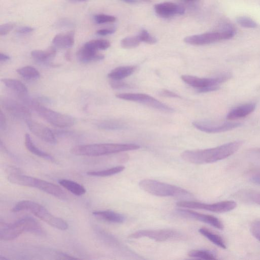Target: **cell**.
Wrapping results in <instances>:
<instances>
[{
	"instance_id": "23",
	"label": "cell",
	"mask_w": 260,
	"mask_h": 260,
	"mask_svg": "<svg viewBox=\"0 0 260 260\" xmlns=\"http://www.w3.org/2000/svg\"><path fill=\"white\" fill-rule=\"evenodd\" d=\"M56 55V49L50 47L45 50H35L31 52V57L37 62L47 63L52 60Z\"/></svg>"
},
{
	"instance_id": "12",
	"label": "cell",
	"mask_w": 260,
	"mask_h": 260,
	"mask_svg": "<svg viewBox=\"0 0 260 260\" xmlns=\"http://www.w3.org/2000/svg\"><path fill=\"white\" fill-rule=\"evenodd\" d=\"M181 234L174 230H143L135 232L129 236L132 239L148 238L156 241L161 242L170 240L180 239L182 237Z\"/></svg>"
},
{
	"instance_id": "51",
	"label": "cell",
	"mask_w": 260,
	"mask_h": 260,
	"mask_svg": "<svg viewBox=\"0 0 260 260\" xmlns=\"http://www.w3.org/2000/svg\"><path fill=\"white\" fill-rule=\"evenodd\" d=\"M185 1H186V2H192V1H197V0H184Z\"/></svg>"
},
{
	"instance_id": "48",
	"label": "cell",
	"mask_w": 260,
	"mask_h": 260,
	"mask_svg": "<svg viewBox=\"0 0 260 260\" xmlns=\"http://www.w3.org/2000/svg\"><path fill=\"white\" fill-rule=\"evenodd\" d=\"M121 1H123L125 3H128V4H135L137 3L138 2L140 1H148V0H120Z\"/></svg>"
},
{
	"instance_id": "45",
	"label": "cell",
	"mask_w": 260,
	"mask_h": 260,
	"mask_svg": "<svg viewBox=\"0 0 260 260\" xmlns=\"http://www.w3.org/2000/svg\"><path fill=\"white\" fill-rule=\"evenodd\" d=\"M6 119L2 110L0 111V128L2 130L5 129L6 127Z\"/></svg>"
},
{
	"instance_id": "4",
	"label": "cell",
	"mask_w": 260,
	"mask_h": 260,
	"mask_svg": "<svg viewBox=\"0 0 260 260\" xmlns=\"http://www.w3.org/2000/svg\"><path fill=\"white\" fill-rule=\"evenodd\" d=\"M23 211L31 212L48 224L58 230L64 231L68 228V224L65 220L53 215L44 207L35 202L21 201L18 202L12 209V211L14 212Z\"/></svg>"
},
{
	"instance_id": "24",
	"label": "cell",
	"mask_w": 260,
	"mask_h": 260,
	"mask_svg": "<svg viewBox=\"0 0 260 260\" xmlns=\"http://www.w3.org/2000/svg\"><path fill=\"white\" fill-rule=\"evenodd\" d=\"M136 70V67L134 66L119 67L112 70L108 77L111 80H121L133 74Z\"/></svg>"
},
{
	"instance_id": "16",
	"label": "cell",
	"mask_w": 260,
	"mask_h": 260,
	"mask_svg": "<svg viewBox=\"0 0 260 260\" xmlns=\"http://www.w3.org/2000/svg\"><path fill=\"white\" fill-rule=\"evenodd\" d=\"M29 129L42 141L50 144H55L56 140L52 131L48 127L31 119L26 121Z\"/></svg>"
},
{
	"instance_id": "47",
	"label": "cell",
	"mask_w": 260,
	"mask_h": 260,
	"mask_svg": "<svg viewBox=\"0 0 260 260\" xmlns=\"http://www.w3.org/2000/svg\"><path fill=\"white\" fill-rule=\"evenodd\" d=\"M10 59V57L8 55L3 53H0V61L1 62L7 61L8 60H9Z\"/></svg>"
},
{
	"instance_id": "17",
	"label": "cell",
	"mask_w": 260,
	"mask_h": 260,
	"mask_svg": "<svg viewBox=\"0 0 260 260\" xmlns=\"http://www.w3.org/2000/svg\"><path fill=\"white\" fill-rule=\"evenodd\" d=\"M155 12L160 16L168 18L175 15H182L184 13V8L179 5L171 3L164 2L154 6Z\"/></svg>"
},
{
	"instance_id": "50",
	"label": "cell",
	"mask_w": 260,
	"mask_h": 260,
	"mask_svg": "<svg viewBox=\"0 0 260 260\" xmlns=\"http://www.w3.org/2000/svg\"><path fill=\"white\" fill-rule=\"evenodd\" d=\"M255 151L257 152V153H260V148H257L255 150Z\"/></svg>"
},
{
	"instance_id": "2",
	"label": "cell",
	"mask_w": 260,
	"mask_h": 260,
	"mask_svg": "<svg viewBox=\"0 0 260 260\" xmlns=\"http://www.w3.org/2000/svg\"><path fill=\"white\" fill-rule=\"evenodd\" d=\"M23 232L39 236L45 234L43 228L37 220L31 217H24L11 223H1L0 239L4 241L14 240Z\"/></svg>"
},
{
	"instance_id": "21",
	"label": "cell",
	"mask_w": 260,
	"mask_h": 260,
	"mask_svg": "<svg viewBox=\"0 0 260 260\" xmlns=\"http://www.w3.org/2000/svg\"><path fill=\"white\" fill-rule=\"evenodd\" d=\"M1 81L5 86L18 94L21 99L27 96V89L21 81L9 78L2 79Z\"/></svg>"
},
{
	"instance_id": "1",
	"label": "cell",
	"mask_w": 260,
	"mask_h": 260,
	"mask_svg": "<svg viewBox=\"0 0 260 260\" xmlns=\"http://www.w3.org/2000/svg\"><path fill=\"white\" fill-rule=\"evenodd\" d=\"M243 144L241 141L227 143L214 148L184 151L182 158L190 163L204 164L223 159L236 152Z\"/></svg>"
},
{
	"instance_id": "11",
	"label": "cell",
	"mask_w": 260,
	"mask_h": 260,
	"mask_svg": "<svg viewBox=\"0 0 260 260\" xmlns=\"http://www.w3.org/2000/svg\"><path fill=\"white\" fill-rule=\"evenodd\" d=\"M120 99L133 101L165 112H172L173 109L154 98L144 93H121L116 95Z\"/></svg>"
},
{
	"instance_id": "6",
	"label": "cell",
	"mask_w": 260,
	"mask_h": 260,
	"mask_svg": "<svg viewBox=\"0 0 260 260\" xmlns=\"http://www.w3.org/2000/svg\"><path fill=\"white\" fill-rule=\"evenodd\" d=\"M140 187L151 194L158 197L189 198L192 194L180 187L153 179H145L139 183Z\"/></svg>"
},
{
	"instance_id": "5",
	"label": "cell",
	"mask_w": 260,
	"mask_h": 260,
	"mask_svg": "<svg viewBox=\"0 0 260 260\" xmlns=\"http://www.w3.org/2000/svg\"><path fill=\"white\" fill-rule=\"evenodd\" d=\"M9 180L12 183L38 188L60 200H64L67 197L66 193L57 185L19 173L12 174Z\"/></svg>"
},
{
	"instance_id": "13",
	"label": "cell",
	"mask_w": 260,
	"mask_h": 260,
	"mask_svg": "<svg viewBox=\"0 0 260 260\" xmlns=\"http://www.w3.org/2000/svg\"><path fill=\"white\" fill-rule=\"evenodd\" d=\"M193 125L198 129L207 133H219L238 128L241 123L237 122L216 121L210 120L196 121Z\"/></svg>"
},
{
	"instance_id": "30",
	"label": "cell",
	"mask_w": 260,
	"mask_h": 260,
	"mask_svg": "<svg viewBox=\"0 0 260 260\" xmlns=\"http://www.w3.org/2000/svg\"><path fill=\"white\" fill-rule=\"evenodd\" d=\"M17 72L23 78L28 80H34L39 78L38 71L31 66H25L17 70Z\"/></svg>"
},
{
	"instance_id": "28",
	"label": "cell",
	"mask_w": 260,
	"mask_h": 260,
	"mask_svg": "<svg viewBox=\"0 0 260 260\" xmlns=\"http://www.w3.org/2000/svg\"><path fill=\"white\" fill-rule=\"evenodd\" d=\"M124 169V166H119L103 170L88 171L87 172V174L89 176L95 177H108L120 173Z\"/></svg>"
},
{
	"instance_id": "38",
	"label": "cell",
	"mask_w": 260,
	"mask_h": 260,
	"mask_svg": "<svg viewBox=\"0 0 260 260\" xmlns=\"http://www.w3.org/2000/svg\"><path fill=\"white\" fill-rule=\"evenodd\" d=\"M247 199L254 203L260 205V193L254 192L249 191L245 193Z\"/></svg>"
},
{
	"instance_id": "33",
	"label": "cell",
	"mask_w": 260,
	"mask_h": 260,
	"mask_svg": "<svg viewBox=\"0 0 260 260\" xmlns=\"http://www.w3.org/2000/svg\"><path fill=\"white\" fill-rule=\"evenodd\" d=\"M141 42L138 36H137L123 38L121 40L120 44L123 48L131 49L138 46Z\"/></svg>"
},
{
	"instance_id": "22",
	"label": "cell",
	"mask_w": 260,
	"mask_h": 260,
	"mask_svg": "<svg viewBox=\"0 0 260 260\" xmlns=\"http://www.w3.org/2000/svg\"><path fill=\"white\" fill-rule=\"evenodd\" d=\"M92 214L98 218L112 223H121L125 219L122 214L111 210L95 211Z\"/></svg>"
},
{
	"instance_id": "14",
	"label": "cell",
	"mask_w": 260,
	"mask_h": 260,
	"mask_svg": "<svg viewBox=\"0 0 260 260\" xmlns=\"http://www.w3.org/2000/svg\"><path fill=\"white\" fill-rule=\"evenodd\" d=\"M1 105L11 115L25 121L31 119V112L25 105L9 98H4L1 101Z\"/></svg>"
},
{
	"instance_id": "41",
	"label": "cell",
	"mask_w": 260,
	"mask_h": 260,
	"mask_svg": "<svg viewBox=\"0 0 260 260\" xmlns=\"http://www.w3.org/2000/svg\"><path fill=\"white\" fill-rule=\"evenodd\" d=\"M159 94L161 96L172 98H179L180 96L176 93L171 91L167 89H162L159 91Z\"/></svg>"
},
{
	"instance_id": "18",
	"label": "cell",
	"mask_w": 260,
	"mask_h": 260,
	"mask_svg": "<svg viewBox=\"0 0 260 260\" xmlns=\"http://www.w3.org/2000/svg\"><path fill=\"white\" fill-rule=\"evenodd\" d=\"M255 108V104L252 103L239 105L231 109L226 118L228 120H235L246 117L251 114Z\"/></svg>"
},
{
	"instance_id": "44",
	"label": "cell",
	"mask_w": 260,
	"mask_h": 260,
	"mask_svg": "<svg viewBox=\"0 0 260 260\" xmlns=\"http://www.w3.org/2000/svg\"><path fill=\"white\" fill-rule=\"evenodd\" d=\"M115 31L114 28H105L99 29L96 31V34L100 36H106L113 34Z\"/></svg>"
},
{
	"instance_id": "46",
	"label": "cell",
	"mask_w": 260,
	"mask_h": 260,
	"mask_svg": "<svg viewBox=\"0 0 260 260\" xmlns=\"http://www.w3.org/2000/svg\"><path fill=\"white\" fill-rule=\"evenodd\" d=\"M59 256H60V258L61 259H78L77 257H74L68 254H67L64 253H60Z\"/></svg>"
},
{
	"instance_id": "20",
	"label": "cell",
	"mask_w": 260,
	"mask_h": 260,
	"mask_svg": "<svg viewBox=\"0 0 260 260\" xmlns=\"http://www.w3.org/2000/svg\"><path fill=\"white\" fill-rule=\"evenodd\" d=\"M75 42V33L73 31L56 35L52 40L53 45L59 48H69L72 47Z\"/></svg>"
},
{
	"instance_id": "3",
	"label": "cell",
	"mask_w": 260,
	"mask_h": 260,
	"mask_svg": "<svg viewBox=\"0 0 260 260\" xmlns=\"http://www.w3.org/2000/svg\"><path fill=\"white\" fill-rule=\"evenodd\" d=\"M140 146L135 144L102 143L78 145L71 151L76 155L98 156L138 149Z\"/></svg>"
},
{
	"instance_id": "26",
	"label": "cell",
	"mask_w": 260,
	"mask_h": 260,
	"mask_svg": "<svg viewBox=\"0 0 260 260\" xmlns=\"http://www.w3.org/2000/svg\"><path fill=\"white\" fill-rule=\"evenodd\" d=\"M59 184L76 196H82L86 192V189L79 183L68 179H60Z\"/></svg>"
},
{
	"instance_id": "31",
	"label": "cell",
	"mask_w": 260,
	"mask_h": 260,
	"mask_svg": "<svg viewBox=\"0 0 260 260\" xmlns=\"http://www.w3.org/2000/svg\"><path fill=\"white\" fill-rule=\"evenodd\" d=\"M188 255L192 257L204 259H215L216 255L214 252L208 250H192Z\"/></svg>"
},
{
	"instance_id": "42",
	"label": "cell",
	"mask_w": 260,
	"mask_h": 260,
	"mask_svg": "<svg viewBox=\"0 0 260 260\" xmlns=\"http://www.w3.org/2000/svg\"><path fill=\"white\" fill-rule=\"evenodd\" d=\"M34 28L30 26H22L17 29L16 32L20 35H25L33 31Z\"/></svg>"
},
{
	"instance_id": "8",
	"label": "cell",
	"mask_w": 260,
	"mask_h": 260,
	"mask_svg": "<svg viewBox=\"0 0 260 260\" xmlns=\"http://www.w3.org/2000/svg\"><path fill=\"white\" fill-rule=\"evenodd\" d=\"M236 32L233 26L225 23L219 31L187 36L184 41L192 45H204L230 39L234 37Z\"/></svg>"
},
{
	"instance_id": "10",
	"label": "cell",
	"mask_w": 260,
	"mask_h": 260,
	"mask_svg": "<svg viewBox=\"0 0 260 260\" xmlns=\"http://www.w3.org/2000/svg\"><path fill=\"white\" fill-rule=\"evenodd\" d=\"M180 207L202 209L216 213H224L234 209L237 206L233 201H225L216 203L207 204L190 201H182L176 203Z\"/></svg>"
},
{
	"instance_id": "27",
	"label": "cell",
	"mask_w": 260,
	"mask_h": 260,
	"mask_svg": "<svg viewBox=\"0 0 260 260\" xmlns=\"http://www.w3.org/2000/svg\"><path fill=\"white\" fill-rule=\"evenodd\" d=\"M199 232L217 246L223 249L226 248V246L223 240L219 235L205 228H200Z\"/></svg>"
},
{
	"instance_id": "34",
	"label": "cell",
	"mask_w": 260,
	"mask_h": 260,
	"mask_svg": "<svg viewBox=\"0 0 260 260\" xmlns=\"http://www.w3.org/2000/svg\"><path fill=\"white\" fill-rule=\"evenodd\" d=\"M236 21L240 25L245 28H253L257 26L255 21L246 16H239L236 18Z\"/></svg>"
},
{
	"instance_id": "25",
	"label": "cell",
	"mask_w": 260,
	"mask_h": 260,
	"mask_svg": "<svg viewBox=\"0 0 260 260\" xmlns=\"http://www.w3.org/2000/svg\"><path fill=\"white\" fill-rule=\"evenodd\" d=\"M25 146L31 153L52 162H55V159L50 154L42 151L37 147L32 142L29 134L25 136Z\"/></svg>"
},
{
	"instance_id": "43",
	"label": "cell",
	"mask_w": 260,
	"mask_h": 260,
	"mask_svg": "<svg viewBox=\"0 0 260 260\" xmlns=\"http://www.w3.org/2000/svg\"><path fill=\"white\" fill-rule=\"evenodd\" d=\"M250 179L252 181L260 184V170L253 171L251 173Z\"/></svg>"
},
{
	"instance_id": "40",
	"label": "cell",
	"mask_w": 260,
	"mask_h": 260,
	"mask_svg": "<svg viewBox=\"0 0 260 260\" xmlns=\"http://www.w3.org/2000/svg\"><path fill=\"white\" fill-rule=\"evenodd\" d=\"M15 24L13 23H7L0 26L1 36H5L9 34L14 27Z\"/></svg>"
},
{
	"instance_id": "15",
	"label": "cell",
	"mask_w": 260,
	"mask_h": 260,
	"mask_svg": "<svg viewBox=\"0 0 260 260\" xmlns=\"http://www.w3.org/2000/svg\"><path fill=\"white\" fill-rule=\"evenodd\" d=\"M176 213L180 216L190 218L209 224L215 228L222 230L223 225L221 221L217 217L212 215L200 213L184 209H177Z\"/></svg>"
},
{
	"instance_id": "37",
	"label": "cell",
	"mask_w": 260,
	"mask_h": 260,
	"mask_svg": "<svg viewBox=\"0 0 260 260\" xmlns=\"http://www.w3.org/2000/svg\"><path fill=\"white\" fill-rule=\"evenodd\" d=\"M252 236L260 241V219L253 222L250 228Z\"/></svg>"
},
{
	"instance_id": "19",
	"label": "cell",
	"mask_w": 260,
	"mask_h": 260,
	"mask_svg": "<svg viewBox=\"0 0 260 260\" xmlns=\"http://www.w3.org/2000/svg\"><path fill=\"white\" fill-rule=\"evenodd\" d=\"M98 51L83 45L78 51L77 57L81 62L84 63L103 59L104 55Z\"/></svg>"
},
{
	"instance_id": "7",
	"label": "cell",
	"mask_w": 260,
	"mask_h": 260,
	"mask_svg": "<svg viewBox=\"0 0 260 260\" xmlns=\"http://www.w3.org/2000/svg\"><path fill=\"white\" fill-rule=\"evenodd\" d=\"M22 100L32 108L40 116L55 126L60 128L68 127L75 123V119L73 117L48 109L37 101L30 100L27 97Z\"/></svg>"
},
{
	"instance_id": "35",
	"label": "cell",
	"mask_w": 260,
	"mask_h": 260,
	"mask_svg": "<svg viewBox=\"0 0 260 260\" xmlns=\"http://www.w3.org/2000/svg\"><path fill=\"white\" fill-rule=\"evenodd\" d=\"M94 20L98 24L113 22L115 21L116 18L112 15L100 14L94 16Z\"/></svg>"
},
{
	"instance_id": "32",
	"label": "cell",
	"mask_w": 260,
	"mask_h": 260,
	"mask_svg": "<svg viewBox=\"0 0 260 260\" xmlns=\"http://www.w3.org/2000/svg\"><path fill=\"white\" fill-rule=\"evenodd\" d=\"M84 45L96 51L106 50L110 46V43L106 40L96 39L89 41Z\"/></svg>"
},
{
	"instance_id": "9",
	"label": "cell",
	"mask_w": 260,
	"mask_h": 260,
	"mask_svg": "<svg viewBox=\"0 0 260 260\" xmlns=\"http://www.w3.org/2000/svg\"><path fill=\"white\" fill-rule=\"evenodd\" d=\"M232 77L229 73L220 74L213 78H200L191 75H182L181 79L189 86L195 88L199 92L204 93L217 90L219 85Z\"/></svg>"
},
{
	"instance_id": "36",
	"label": "cell",
	"mask_w": 260,
	"mask_h": 260,
	"mask_svg": "<svg viewBox=\"0 0 260 260\" xmlns=\"http://www.w3.org/2000/svg\"><path fill=\"white\" fill-rule=\"evenodd\" d=\"M138 37L141 42L148 44H153L157 42L156 39L151 36L145 29H142L139 33Z\"/></svg>"
},
{
	"instance_id": "39",
	"label": "cell",
	"mask_w": 260,
	"mask_h": 260,
	"mask_svg": "<svg viewBox=\"0 0 260 260\" xmlns=\"http://www.w3.org/2000/svg\"><path fill=\"white\" fill-rule=\"evenodd\" d=\"M109 83L111 87L114 89H121L129 87V85L121 81V80H111Z\"/></svg>"
},
{
	"instance_id": "29",
	"label": "cell",
	"mask_w": 260,
	"mask_h": 260,
	"mask_svg": "<svg viewBox=\"0 0 260 260\" xmlns=\"http://www.w3.org/2000/svg\"><path fill=\"white\" fill-rule=\"evenodd\" d=\"M98 127L106 130H120L125 128L126 125L120 120H107L99 122Z\"/></svg>"
},
{
	"instance_id": "49",
	"label": "cell",
	"mask_w": 260,
	"mask_h": 260,
	"mask_svg": "<svg viewBox=\"0 0 260 260\" xmlns=\"http://www.w3.org/2000/svg\"><path fill=\"white\" fill-rule=\"evenodd\" d=\"M70 2L72 3H80L85 2L88 0H69Z\"/></svg>"
}]
</instances>
